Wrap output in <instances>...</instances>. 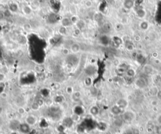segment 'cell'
<instances>
[{
    "label": "cell",
    "mask_w": 161,
    "mask_h": 134,
    "mask_svg": "<svg viewBox=\"0 0 161 134\" xmlns=\"http://www.w3.org/2000/svg\"><path fill=\"white\" fill-rule=\"evenodd\" d=\"M133 117H134V115L130 112H126L123 115L124 120H125L126 121H131V120H133Z\"/></svg>",
    "instance_id": "obj_1"
},
{
    "label": "cell",
    "mask_w": 161,
    "mask_h": 134,
    "mask_svg": "<svg viewBox=\"0 0 161 134\" xmlns=\"http://www.w3.org/2000/svg\"><path fill=\"white\" fill-rule=\"evenodd\" d=\"M135 83H136V85L139 88H143L146 85L145 81L143 78L137 79L136 82H135Z\"/></svg>",
    "instance_id": "obj_2"
},
{
    "label": "cell",
    "mask_w": 161,
    "mask_h": 134,
    "mask_svg": "<svg viewBox=\"0 0 161 134\" xmlns=\"http://www.w3.org/2000/svg\"><path fill=\"white\" fill-rule=\"evenodd\" d=\"M117 105L119 106L120 108L122 109V108H125L127 106V102L124 99H120L118 101V103H117Z\"/></svg>",
    "instance_id": "obj_3"
},
{
    "label": "cell",
    "mask_w": 161,
    "mask_h": 134,
    "mask_svg": "<svg viewBox=\"0 0 161 134\" xmlns=\"http://www.w3.org/2000/svg\"><path fill=\"white\" fill-rule=\"evenodd\" d=\"M111 112L115 115H119L121 113V108H120L118 105H115V106H113L111 108Z\"/></svg>",
    "instance_id": "obj_4"
},
{
    "label": "cell",
    "mask_w": 161,
    "mask_h": 134,
    "mask_svg": "<svg viewBox=\"0 0 161 134\" xmlns=\"http://www.w3.org/2000/svg\"><path fill=\"white\" fill-rule=\"evenodd\" d=\"M144 71L146 73H151L152 72V68L149 65H146L144 68Z\"/></svg>",
    "instance_id": "obj_5"
},
{
    "label": "cell",
    "mask_w": 161,
    "mask_h": 134,
    "mask_svg": "<svg viewBox=\"0 0 161 134\" xmlns=\"http://www.w3.org/2000/svg\"><path fill=\"white\" fill-rule=\"evenodd\" d=\"M140 27L143 30H147L149 28V24L147 23L146 21H143L140 24Z\"/></svg>",
    "instance_id": "obj_6"
},
{
    "label": "cell",
    "mask_w": 161,
    "mask_h": 134,
    "mask_svg": "<svg viewBox=\"0 0 161 134\" xmlns=\"http://www.w3.org/2000/svg\"><path fill=\"white\" fill-rule=\"evenodd\" d=\"M126 74H127V75H128V76H130V77H132V76H133L134 75H135V72L132 69H130L127 71Z\"/></svg>",
    "instance_id": "obj_7"
},
{
    "label": "cell",
    "mask_w": 161,
    "mask_h": 134,
    "mask_svg": "<svg viewBox=\"0 0 161 134\" xmlns=\"http://www.w3.org/2000/svg\"><path fill=\"white\" fill-rule=\"evenodd\" d=\"M158 91H159L157 90V88H156V87L152 88V89H151V90H150V92H151V93L153 95H157Z\"/></svg>",
    "instance_id": "obj_8"
},
{
    "label": "cell",
    "mask_w": 161,
    "mask_h": 134,
    "mask_svg": "<svg viewBox=\"0 0 161 134\" xmlns=\"http://www.w3.org/2000/svg\"><path fill=\"white\" fill-rule=\"evenodd\" d=\"M62 53L63 55H67L69 54L70 51L68 48H63V50H62Z\"/></svg>",
    "instance_id": "obj_9"
},
{
    "label": "cell",
    "mask_w": 161,
    "mask_h": 134,
    "mask_svg": "<svg viewBox=\"0 0 161 134\" xmlns=\"http://www.w3.org/2000/svg\"><path fill=\"white\" fill-rule=\"evenodd\" d=\"M71 21V22L73 23H77L79 21V19L77 18V16H72Z\"/></svg>",
    "instance_id": "obj_10"
},
{
    "label": "cell",
    "mask_w": 161,
    "mask_h": 134,
    "mask_svg": "<svg viewBox=\"0 0 161 134\" xmlns=\"http://www.w3.org/2000/svg\"><path fill=\"white\" fill-rule=\"evenodd\" d=\"M91 113L93 115H96L98 113V109L96 107H93L91 109Z\"/></svg>",
    "instance_id": "obj_11"
},
{
    "label": "cell",
    "mask_w": 161,
    "mask_h": 134,
    "mask_svg": "<svg viewBox=\"0 0 161 134\" xmlns=\"http://www.w3.org/2000/svg\"><path fill=\"white\" fill-rule=\"evenodd\" d=\"M157 121H158L160 125H161V115H160L158 117V118H157Z\"/></svg>",
    "instance_id": "obj_12"
},
{
    "label": "cell",
    "mask_w": 161,
    "mask_h": 134,
    "mask_svg": "<svg viewBox=\"0 0 161 134\" xmlns=\"http://www.w3.org/2000/svg\"><path fill=\"white\" fill-rule=\"evenodd\" d=\"M157 95L158 96L159 98H161V91H158V93H157Z\"/></svg>",
    "instance_id": "obj_13"
},
{
    "label": "cell",
    "mask_w": 161,
    "mask_h": 134,
    "mask_svg": "<svg viewBox=\"0 0 161 134\" xmlns=\"http://www.w3.org/2000/svg\"><path fill=\"white\" fill-rule=\"evenodd\" d=\"M158 131H159V134H161V125H160L159 127Z\"/></svg>",
    "instance_id": "obj_14"
}]
</instances>
